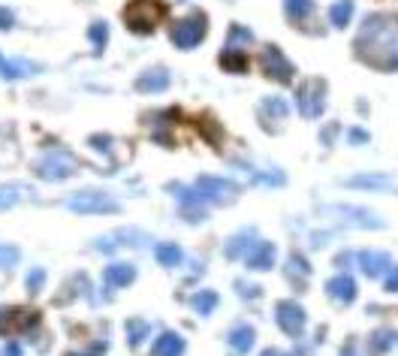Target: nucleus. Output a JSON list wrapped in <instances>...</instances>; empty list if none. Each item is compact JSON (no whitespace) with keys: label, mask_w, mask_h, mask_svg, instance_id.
I'll return each instance as SVG.
<instances>
[{"label":"nucleus","mask_w":398,"mask_h":356,"mask_svg":"<svg viewBox=\"0 0 398 356\" xmlns=\"http://www.w3.org/2000/svg\"><path fill=\"white\" fill-rule=\"evenodd\" d=\"M194 191L196 196L205 202V206H229V202H235L239 200V185L235 181H229V178H218V176H202L194 185Z\"/></svg>","instance_id":"20e7f679"},{"label":"nucleus","mask_w":398,"mask_h":356,"mask_svg":"<svg viewBox=\"0 0 398 356\" xmlns=\"http://www.w3.org/2000/svg\"><path fill=\"white\" fill-rule=\"evenodd\" d=\"M259 356H290V353H284V351H274V347H266V351L259 353Z\"/></svg>","instance_id":"37998d69"},{"label":"nucleus","mask_w":398,"mask_h":356,"mask_svg":"<svg viewBox=\"0 0 398 356\" xmlns=\"http://www.w3.org/2000/svg\"><path fill=\"white\" fill-rule=\"evenodd\" d=\"M274 314H278V327L287 332L290 338H296V335H302V329H305V308L298 305V302L293 299H284V302H278V308H274Z\"/></svg>","instance_id":"9b49d317"},{"label":"nucleus","mask_w":398,"mask_h":356,"mask_svg":"<svg viewBox=\"0 0 398 356\" xmlns=\"http://www.w3.org/2000/svg\"><path fill=\"white\" fill-rule=\"evenodd\" d=\"M290 115V106L284 97H266L263 103H259V121H263L266 130H278V124H284Z\"/></svg>","instance_id":"ddd939ff"},{"label":"nucleus","mask_w":398,"mask_h":356,"mask_svg":"<svg viewBox=\"0 0 398 356\" xmlns=\"http://www.w3.org/2000/svg\"><path fill=\"white\" fill-rule=\"evenodd\" d=\"M350 19H353V0H338V3H332V10H329L332 27H347Z\"/></svg>","instance_id":"a878e982"},{"label":"nucleus","mask_w":398,"mask_h":356,"mask_svg":"<svg viewBox=\"0 0 398 356\" xmlns=\"http://www.w3.org/2000/svg\"><path fill=\"white\" fill-rule=\"evenodd\" d=\"M205 34H209V19H205V12L196 10L172 27V43L187 51V49H196L205 40Z\"/></svg>","instance_id":"0eeeda50"},{"label":"nucleus","mask_w":398,"mask_h":356,"mask_svg":"<svg viewBox=\"0 0 398 356\" xmlns=\"http://www.w3.org/2000/svg\"><path fill=\"white\" fill-rule=\"evenodd\" d=\"M248 40H250V34L244 27H239V25L229 27V43H248Z\"/></svg>","instance_id":"e433bc0d"},{"label":"nucleus","mask_w":398,"mask_h":356,"mask_svg":"<svg viewBox=\"0 0 398 356\" xmlns=\"http://www.w3.org/2000/svg\"><path fill=\"white\" fill-rule=\"evenodd\" d=\"M365 139H368V133H365V130H350V142H353V145H356V142H365Z\"/></svg>","instance_id":"ea45409f"},{"label":"nucleus","mask_w":398,"mask_h":356,"mask_svg":"<svg viewBox=\"0 0 398 356\" xmlns=\"http://www.w3.org/2000/svg\"><path fill=\"white\" fill-rule=\"evenodd\" d=\"M166 19V6L160 0H130L124 6V25L133 34H154Z\"/></svg>","instance_id":"f03ea898"},{"label":"nucleus","mask_w":398,"mask_h":356,"mask_svg":"<svg viewBox=\"0 0 398 356\" xmlns=\"http://www.w3.org/2000/svg\"><path fill=\"white\" fill-rule=\"evenodd\" d=\"M384 287H386V293H398V266H393V269L386 272Z\"/></svg>","instance_id":"4c0bfd02"},{"label":"nucleus","mask_w":398,"mask_h":356,"mask_svg":"<svg viewBox=\"0 0 398 356\" xmlns=\"http://www.w3.org/2000/svg\"><path fill=\"white\" fill-rule=\"evenodd\" d=\"M34 73H40V67L30 64V60H25V58L6 60L0 55V75H3V79H27V75H34Z\"/></svg>","instance_id":"6ab92c4d"},{"label":"nucleus","mask_w":398,"mask_h":356,"mask_svg":"<svg viewBox=\"0 0 398 356\" xmlns=\"http://www.w3.org/2000/svg\"><path fill=\"white\" fill-rule=\"evenodd\" d=\"M157 263L160 266H166V269H175V266H181L185 263V251H181L178 245H160L157 248Z\"/></svg>","instance_id":"bb28decb"},{"label":"nucleus","mask_w":398,"mask_h":356,"mask_svg":"<svg viewBox=\"0 0 398 356\" xmlns=\"http://www.w3.org/2000/svg\"><path fill=\"white\" fill-rule=\"evenodd\" d=\"M136 281V266L133 263H112L109 269H106V284L109 287H130Z\"/></svg>","instance_id":"412c9836"},{"label":"nucleus","mask_w":398,"mask_h":356,"mask_svg":"<svg viewBox=\"0 0 398 356\" xmlns=\"http://www.w3.org/2000/svg\"><path fill=\"white\" fill-rule=\"evenodd\" d=\"M145 338H148V323H145V320H130L127 323V342H130V347H139Z\"/></svg>","instance_id":"7c9ffc66"},{"label":"nucleus","mask_w":398,"mask_h":356,"mask_svg":"<svg viewBox=\"0 0 398 356\" xmlns=\"http://www.w3.org/2000/svg\"><path fill=\"white\" fill-rule=\"evenodd\" d=\"M79 169V161L64 148H51L36 161V176L45 181H60V178H70L73 172Z\"/></svg>","instance_id":"39448f33"},{"label":"nucleus","mask_w":398,"mask_h":356,"mask_svg":"<svg viewBox=\"0 0 398 356\" xmlns=\"http://www.w3.org/2000/svg\"><path fill=\"white\" fill-rule=\"evenodd\" d=\"M323 215L329 217H344L341 224L347 226H359V230H384V221H380L374 211L368 209H353V206H329L323 209Z\"/></svg>","instance_id":"1a4fd4ad"},{"label":"nucleus","mask_w":398,"mask_h":356,"mask_svg":"<svg viewBox=\"0 0 398 356\" xmlns=\"http://www.w3.org/2000/svg\"><path fill=\"white\" fill-rule=\"evenodd\" d=\"M248 239H250V233H242V236L229 239V245H226V257H229V260H235V257L244 254V241H248Z\"/></svg>","instance_id":"473e14b6"},{"label":"nucleus","mask_w":398,"mask_h":356,"mask_svg":"<svg viewBox=\"0 0 398 356\" xmlns=\"http://www.w3.org/2000/svg\"><path fill=\"white\" fill-rule=\"evenodd\" d=\"M12 27H15V15H12V10L0 6V30H12Z\"/></svg>","instance_id":"c9c22d12"},{"label":"nucleus","mask_w":398,"mask_h":356,"mask_svg":"<svg viewBox=\"0 0 398 356\" xmlns=\"http://www.w3.org/2000/svg\"><path fill=\"white\" fill-rule=\"evenodd\" d=\"M244 263H248L250 272H269L274 266V245L272 241H254V248L244 257Z\"/></svg>","instance_id":"4468645a"},{"label":"nucleus","mask_w":398,"mask_h":356,"mask_svg":"<svg viewBox=\"0 0 398 356\" xmlns=\"http://www.w3.org/2000/svg\"><path fill=\"white\" fill-rule=\"evenodd\" d=\"M103 351H106V344H97L94 351H88V353H67V356H103Z\"/></svg>","instance_id":"a19ab883"},{"label":"nucleus","mask_w":398,"mask_h":356,"mask_svg":"<svg viewBox=\"0 0 398 356\" xmlns=\"http://www.w3.org/2000/svg\"><path fill=\"white\" fill-rule=\"evenodd\" d=\"M284 10H287V19L293 21L296 27L308 30V27H305V21H308L311 15H314V0H287Z\"/></svg>","instance_id":"5701e85b"},{"label":"nucleus","mask_w":398,"mask_h":356,"mask_svg":"<svg viewBox=\"0 0 398 356\" xmlns=\"http://www.w3.org/2000/svg\"><path fill=\"white\" fill-rule=\"evenodd\" d=\"M169 88V73L163 70V67H154V70L142 73L139 79H136V91H142V94H160V91Z\"/></svg>","instance_id":"dca6fc26"},{"label":"nucleus","mask_w":398,"mask_h":356,"mask_svg":"<svg viewBox=\"0 0 398 356\" xmlns=\"http://www.w3.org/2000/svg\"><path fill=\"white\" fill-rule=\"evenodd\" d=\"M353 51L374 70L395 73L398 70V15L395 12H371L362 21Z\"/></svg>","instance_id":"f257e3e1"},{"label":"nucleus","mask_w":398,"mask_h":356,"mask_svg":"<svg viewBox=\"0 0 398 356\" xmlns=\"http://www.w3.org/2000/svg\"><path fill=\"white\" fill-rule=\"evenodd\" d=\"M43 281H45V272H43V269H34V272L27 275V293H40Z\"/></svg>","instance_id":"f704fd0d"},{"label":"nucleus","mask_w":398,"mask_h":356,"mask_svg":"<svg viewBox=\"0 0 398 356\" xmlns=\"http://www.w3.org/2000/svg\"><path fill=\"white\" fill-rule=\"evenodd\" d=\"M347 187H393V181L386 176H356V178H347Z\"/></svg>","instance_id":"c756f323"},{"label":"nucleus","mask_w":398,"mask_h":356,"mask_svg":"<svg viewBox=\"0 0 398 356\" xmlns=\"http://www.w3.org/2000/svg\"><path fill=\"white\" fill-rule=\"evenodd\" d=\"M296 106H298V115L302 118H320L326 109V79H308L298 85V94H296Z\"/></svg>","instance_id":"423d86ee"},{"label":"nucleus","mask_w":398,"mask_h":356,"mask_svg":"<svg viewBox=\"0 0 398 356\" xmlns=\"http://www.w3.org/2000/svg\"><path fill=\"white\" fill-rule=\"evenodd\" d=\"M220 67H224L226 73H244L248 70V55H244L242 49H224L220 51Z\"/></svg>","instance_id":"b1692460"},{"label":"nucleus","mask_w":398,"mask_h":356,"mask_svg":"<svg viewBox=\"0 0 398 356\" xmlns=\"http://www.w3.org/2000/svg\"><path fill=\"white\" fill-rule=\"evenodd\" d=\"M254 342H257V332H254V327H248V323H235V327L229 329V351L235 356L248 353L250 347H254Z\"/></svg>","instance_id":"f3484780"},{"label":"nucleus","mask_w":398,"mask_h":356,"mask_svg":"<svg viewBox=\"0 0 398 356\" xmlns=\"http://www.w3.org/2000/svg\"><path fill=\"white\" fill-rule=\"evenodd\" d=\"M181 353H185V338L178 332H160L154 351H151V356H181Z\"/></svg>","instance_id":"4be33fe9"},{"label":"nucleus","mask_w":398,"mask_h":356,"mask_svg":"<svg viewBox=\"0 0 398 356\" xmlns=\"http://www.w3.org/2000/svg\"><path fill=\"white\" fill-rule=\"evenodd\" d=\"M148 241H151L148 233H139V230L124 226V230H115V233L100 236L94 241V248H97V251H115V248H142V245H148Z\"/></svg>","instance_id":"9d476101"},{"label":"nucleus","mask_w":398,"mask_h":356,"mask_svg":"<svg viewBox=\"0 0 398 356\" xmlns=\"http://www.w3.org/2000/svg\"><path fill=\"white\" fill-rule=\"evenodd\" d=\"M326 293L332 296L335 302H341V305H347V302L356 299V281L350 275H335L326 281Z\"/></svg>","instance_id":"2eb2a0df"},{"label":"nucleus","mask_w":398,"mask_h":356,"mask_svg":"<svg viewBox=\"0 0 398 356\" xmlns=\"http://www.w3.org/2000/svg\"><path fill=\"white\" fill-rule=\"evenodd\" d=\"M356 260H359V266H362L365 275H371V278H377V275H384V272L393 269L389 266V254H384V251H362Z\"/></svg>","instance_id":"aec40b11"},{"label":"nucleus","mask_w":398,"mask_h":356,"mask_svg":"<svg viewBox=\"0 0 398 356\" xmlns=\"http://www.w3.org/2000/svg\"><path fill=\"white\" fill-rule=\"evenodd\" d=\"M259 73L266 75V79L278 82V85H287L290 79H293V64L287 60V55L281 49H274V45H266L263 51H259Z\"/></svg>","instance_id":"6e6552de"},{"label":"nucleus","mask_w":398,"mask_h":356,"mask_svg":"<svg viewBox=\"0 0 398 356\" xmlns=\"http://www.w3.org/2000/svg\"><path fill=\"white\" fill-rule=\"evenodd\" d=\"M395 344H398V332H395V329H377V332L371 335V351L377 353V356L389 353Z\"/></svg>","instance_id":"393cba45"},{"label":"nucleus","mask_w":398,"mask_h":356,"mask_svg":"<svg viewBox=\"0 0 398 356\" xmlns=\"http://www.w3.org/2000/svg\"><path fill=\"white\" fill-rule=\"evenodd\" d=\"M218 302L220 299H218V293H214V290H199V293H194V296H190V305H194L202 317H209L214 308H218Z\"/></svg>","instance_id":"cd10ccee"},{"label":"nucleus","mask_w":398,"mask_h":356,"mask_svg":"<svg viewBox=\"0 0 398 356\" xmlns=\"http://www.w3.org/2000/svg\"><path fill=\"white\" fill-rule=\"evenodd\" d=\"M3 356H25V351H21V344L10 342V344H6V351H3Z\"/></svg>","instance_id":"58836bf2"},{"label":"nucleus","mask_w":398,"mask_h":356,"mask_svg":"<svg viewBox=\"0 0 398 356\" xmlns=\"http://www.w3.org/2000/svg\"><path fill=\"white\" fill-rule=\"evenodd\" d=\"M34 323H36V311H30V308H6V311H0V335L25 332Z\"/></svg>","instance_id":"f8f14e48"},{"label":"nucleus","mask_w":398,"mask_h":356,"mask_svg":"<svg viewBox=\"0 0 398 356\" xmlns=\"http://www.w3.org/2000/svg\"><path fill=\"white\" fill-rule=\"evenodd\" d=\"M34 200V187L21 185V181H10V185H0V209H10L15 202Z\"/></svg>","instance_id":"a211bd4d"},{"label":"nucleus","mask_w":398,"mask_h":356,"mask_svg":"<svg viewBox=\"0 0 398 356\" xmlns=\"http://www.w3.org/2000/svg\"><path fill=\"white\" fill-rule=\"evenodd\" d=\"M91 43H94V55H103L106 51V40H109V27H106V21H94L88 30Z\"/></svg>","instance_id":"c85d7f7f"},{"label":"nucleus","mask_w":398,"mask_h":356,"mask_svg":"<svg viewBox=\"0 0 398 356\" xmlns=\"http://www.w3.org/2000/svg\"><path fill=\"white\" fill-rule=\"evenodd\" d=\"M67 209L75 215H118L121 202L103 191H79L67 200Z\"/></svg>","instance_id":"7ed1b4c3"},{"label":"nucleus","mask_w":398,"mask_h":356,"mask_svg":"<svg viewBox=\"0 0 398 356\" xmlns=\"http://www.w3.org/2000/svg\"><path fill=\"white\" fill-rule=\"evenodd\" d=\"M15 263H19V248L0 245V269H12Z\"/></svg>","instance_id":"72a5a7b5"},{"label":"nucleus","mask_w":398,"mask_h":356,"mask_svg":"<svg viewBox=\"0 0 398 356\" xmlns=\"http://www.w3.org/2000/svg\"><path fill=\"white\" fill-rule=\"evenodd\" d=\"M308 272H311V266H308V263H305L298 254H293V257L287 260V275L293 278V281H296V278H302V275H308Z\"/></svg>","instance_id":"2f4dec72"},{"label":"nucleus","mask_w":398,"mask_h":356,"mask_svg":"<svg viewBox=\"0 0 398 356\" xmlns=\"http://www.w3.org/2000/svg\"><path fill=\"white\" fill-rule=\"evenodd\" d=\"M341 356H359L356 344H353V342H347V344H344V351H341Z\"/></svg>","instance_id":"79ce46f5"}]
</instances>
